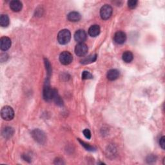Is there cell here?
<instances>
[{
  "label": "cell",
  "instance_id": "obj_1",
  "mask_svg": "<svg viewBox=\"0 0 165 165\" xmlns=\"http://www.w3.org/2000/svg\"><path fill=\"white\" fill-rule=\"evenodd\" d=\"M70 39H71V33L67 29H63L58 33L57 41L61 45L67 44Z\"/></svg>",
  "mask_w": 165,
  "mask_h": 165
},
{
  "label": "cell",
  "instance_id": "obj_2",
  "mask_svg": "<svg viewBox=\"0 0 165 165\" xmlns=\"http://www.w3.org/2000/svg\"><path fill=\"white\" fill-rule=\"evenodd\" d=\"M1 116L4 120L10 121L14 118V112L9 106H5L2 109Z\"/></svg>",
  "mask_w": 165,
  "mask_h": 165
},
{
  "label": "cell",
  "instance_id": "obj_3",
  "mask_svg": "<svg viewBox=\"0 0 165 165\" xmlns=\"http://www.w3.org/2000/svg\"><path fill=\"white\" fill-rule=\"evenodd\" d=\"M112 8L109 5H105L100 10V16L104 20L109 19L112 14Z\"/></svg>",
  "mask_w": 165,
  "mask_h": 165
},
{
  "label": "cell",
  "instance_id": "obj_4",
  "mask_svg": "<svg viewBox=\"0 0 165 165\" xmlns=\"http://www.w3.org/2000/svg\"><path fill=\"white\" fill-rule=\"evenodd\" d=\"M56 90L54 89H52L50 88L49 82H46L45 85L43 88V98L46 101H50V100L53 99V97H54V94H55Z\"/></svg>",
  "mask_w": 165,
  "mask_h": 165
},
{
  "label": "cell",
  "instance_id": "obj_5",
  "mask_svg": "<svg viewBox=\"0 0 165 165\" xmlns=\"http://www.w3.org/2000/svg\"><path fill=\"white\" fill-rule=\"evenodd\" d=\"M73 60V56L71 53L67 51H64L61 52L60 55V61L61 64L64 65H68V64L72 63Z\"/></svg>",
  "mask_w": 165,
  "mask_h": 165
},
{
  "label": "cell",
  "instance_id": "obj_6",
  "mask_svg": "<svg viewBox=\"0 0 165 165\" xmlns=\"http://www.w3.org/2000/svg\"><path fill=\"white\" fill-rule=\"evenodd\" d=\"M32 135L33 138L36 140L38 143L40 144H43L46 141V136L45 134L39 129H36L32 131Z\"/></svg>",
  "mask_w": 165,
  "mask_h": 165
},
{
  "label": "cell",
  "instance_id": "obj_7",
  "mask_svg": "<svg viewBox=\"0 0 165 165\" xmlns=\"http://www.w3.org/2000/svg\"><path fill=\"white\" fill-rule=\"evenodd\" d=\"M88 50V46L84 43H78L77 45H76L75 48V54L79 57L85 56L87 54Z\"/></svg>",
  "mask_w": 165,
  "mask_h": 165
},
{
  "label": "cell",
  "instance_id": "obj_8",
  "mask_svg": "<svg viewBox=\"0 0 165 165\" xmlns=\"http://www.w3.org/2000/svg\"><path fill=\"white\" fill-rule=\"evenodd\" d=\"M114 39L117 44L122 45L125 43L127 40V35L124 32L118 31L115 34Z\"/></svg>",
  "mask_w": 165,
  "mask_h": 165
},
{
  "label": "cell",
  "instance_id": "obj_9",
  "mask_svg": "<svg viewBox=\"0 0 165 165\" xmlns=\"http://www.w3.org/2000/svg\"><path fill=\"white\" fill-rule=\"evenodd\" d=\"M11 46V39L8 37H3L0 39V49L2 50L6 51Z\"/></svg>",
  "mask_w": 165,
  "mask_h": 165
},
{
  "label": "cell",
  "instance_id": "obj_10",
  "mask_svg": "<svg viewBox=\"0 0 165 165\" xmlns=\"http://www.w3.org/2000/svg\"><path fill=\"white\" fill-rule=\"evenodd\" d=\"M75 40L79 43H83L86 39V34L83 30H78L74 34Z\"/></svg>",
  "mask_w": 165,
  "mask_h": 165
},
{
  "label": "cell",
  "instance_id": "obj_11",
  "mask_svg": "<svg viewBox=\"0 0 165 165\" xmlns=\"http://www.w3.org/2000/svg\"><path fill=\"white\" fill-rule=\"evenodd\" d=\"M23 7L22 3L18 0H14L10 3V8L13 12H20Z\"/></svg>",
  "mask_w": 165,
  "mask_h": 165
},
{
  "label": "cell",
  "instance_id": "obj_12",
  "mask_svg": "<svg viewBox=\"0 0 165 165\" xmlns=\"http://www.w3.org/2000/svg\"><path fill=\"white\" fill-rule=\"evenodd\" d=\"M119 72L116 69L110 70L107 72V79L110 81H114L119 78Z\"/></svg>",
  "mask_w": 165,
  "mask_h": 165
},
{
  "label": "cell",
  "instance_id": "obj_13",
  "mask_svg": "<svg viewBox=\"0 0 165 165\" xmlns=\"http://www.w3.org/2000/svg\"><path fill=\"white\" fill-rule=\"evenodd\" d=\"M100 33V27L97 25H94L88 29V34L91 37H96Z\"/></svg>",
  "mask_w": 165,
  "mask_h": 165
},
{
  "label": "cell",
  "instance_id": "obj_14",
  "mask_svg": "<svg viewBox=\"0 0 165 165\" xmlns=\"http://www.w3.org/2000/svg\"><path fill=\"white\" fill-rule=\"evenodd\" d=\"M68 20L72 22H77L81 20V15L78 12H72L67 16Z\"/></svg>",
  "mask_w": 165,
  "mask_h": 165
},
{
  "label": "cell",
  "instance_id": "obj_15",
  "mask_svg": "<svg viewBox=\"0 0 165 165\" xmlns=\"http://www.w3.org/2000/svg\"><path fill=\"white\" fill-rule=\"evenodd\" d=\"M134 58V56L132 53L130 51H125L123 54L122 59L126 63H130Z\"/></svg>",
  "mask_w": 165,
  "mask_h": 165
},
{
  "label": "cell",
  "instance_id": "obj_16",
  "mask_svg": "<svg viewBox=\"0 0 165 165\" xmlns=\"http://www.w3.org/2000/svg\"><path fill=\"white\" fill-rule=\"evenodd\" d=\"M10 23L9 17L7 15L2 14L0 16V25L2 27H7Z\"/></svg>",
  "mask_w": 165,
  "mask_h": 165
},
{
  "label": "cell",
  "instance_id": "obj_17",
  "mask_svg": "<svg viewBox=\"0 0 165 165\" xmlns=\"http://www.w3.org/2000/svg\"><path fill=\"white\" fill-rule=\"evenodd\" d=\"M14 133V130L13 128L11 127H6L3 131V135L5 138L9 139L13 136Z\"/></svg>",
  "mask_w": 165,
  "mask_h": 165
},
{
  "label": "cell",
  "instance_id": "obj_18",
  "mask_svg": "<svg viewBox=\"0 0 165 165\" xmlns=\"http://www.w3.org/2000/svg\"><path fill=\"white\" fill-rule=\"evenodd\" d=\"M97 60V55L96 54H94V55H90L89 56H88L86 57H85L82 59V60H81V63L82 64H88V63H91L92 62H94L96 61Z\"/></svg>",
  "mask_w": 165,
  "mask_h": 165
},
{
  "label": "cell",
  "instance_id": "obj_19",
  "mask_svg": "<svg viewBox=\"0 0 165 165\" xmlns=\"http://www.w3.org/2000/svg\"><path fill=\"white\" fill-rule=\"evenodd\" d=\"M53 99L54 100L55 103L57 105H60V106H61L63 105V100L61 99L60 96L58 95L57 94V92L56 90L55 92V94H54V97H53Z\"/></svg>",
  "mask_w": 165,
  "mask_h": 165
},
{
  "label": "cell",
  "instance_id": "obj_20",
  "mask_svg": "<svg viewBox=\"0 0 165 165\" xmlns=\"http://www.w3.org/2000/svg\"><path fill=\"white\" fill-rule=\"evenodd\" d=\"M79 141L80 142V143L81 144V145H82V146H84V148H85L86 150H88V151H94V150H95V148H94L93 146H90V145H88V144L85 143L84 141H81L80 139H79Z\"/></svg>",
  "mask_w": 165,
  "mask_h": 165
},
{
  "label": "cell",
  "instance_id": "obj_21",
  "mask_svg": "<svg viewBox=\"0 0 165 165\" xmlns=\"http://www.w3.org/2000/svg\"><path fill=\"white\" fill-rule=\"evenodd\" d=\"M138 2L136 0H130L128 2V7L130 9H134L137 7Z\"/></svg>",
  "mask_w": 165,
  "mask_h": 165
},
{
  "label": "cell",
  "instance_id": "obj_22",
  "mask_svg": "<svg viewBox=\"0 0 165 165\" xmlns=\"http://www.w3.org/2000/svg\"><path fill=\"white\" fill-rule=\"evenodd\" d=\"M92 75L88 71H84L82 74V79H92Z\"/></svg>",
  "mask_w": 165,
  "mask_h": 165
},
{
  "label": "cell",
  "instance_id": "obj_23",
  "mask_svg": "<svg viewBox=\"0 0 165 165\" xmlns=\"http://www.w3.org/2000/svg\"><path fill=\"white\" fill-rule=\"evenodd\" d=\"M83 134L86 138L89 139L91 138V132L88 129H85L83 130Z\"/></svg>",
  "mask_w": 165,
  "mask_h": 165
},
{
  "label": "cell",
  "instance_id": "obj_24",
  "mask_svg": "<svg viewBox=\"0 0 165 165\" xmlns=\"http://www.w3.org/2000/svg\"><path fill=\"white\" fill-rule=\"evenodd\" d=\"M160 145L161 146V148L164 150V147H165V138L164 136H163L160 141Z\"/></svg>",
  "mask_w": 165,
  "mask_h": 165
},
{
  "label": "cell",
  "instance_id": "obj_25",
  "mask_svg": "<svg viewBox=\"0 0 165 165\" xmlns=\"http://www.w3.org/2000/svg\"><path fill=\"white\" fill-rule=\"evenodd\" d=\"M152 161H156V157H154V156H152V155L148 156V157L147 158V161L148 162L150 163Z\"/></svg>",
  "mask_w": 165,
  "mask_h": 165
}]
</instances>
